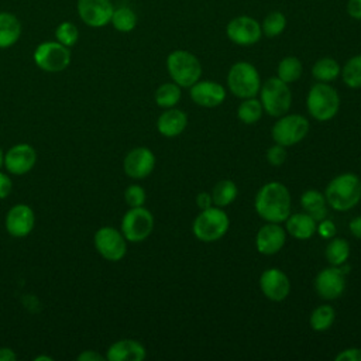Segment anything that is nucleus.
Listing matches in <instances>:
<instances>
[{"label":"nucleus","instance_id":"obj_34","mask_svg":"<svg viewBox=\"0 0 361 361\" xmlns=\"http://www.w3.org/2000/svg\"><path fill=\"white\" fill-rule=\"evenodd\" d=\"M340 75L343 82L348 87L351 89L361 87V54L351 56L341 68Z\"/></svg>","mask_w":361,"mask_h":361},{"label":"nucleus","instance_id":"obj_10","mask_svg":"<svg viewBox=\"0 0 361 361\" xmlns=\"http://www.w3.org/2000/svg\"><path fill=\"white\" fill-rule=\"evenodd\" d=\"M154 230V216L144 206L130 207L121 220V233L127 241L141 243Z\"/></svg>","mask_w":361,"mask_h":361},{"label":"nucleus","instance_id":"obj_32","mask_svg":"<svg viewBox=\"0 0 361 361\" xmlns=\"http://www.w3.org/2000/svg\"><path fill=\"white\" fill-rule=\"evenodd\" d=\"M180 96H182L180 86L176 85L175 82L164 83L155 90V102L159 107H164V109L175 107L179 103Z\"/></svg>","mask_w":361,"mask_h":361},{"label":"nucleus","instance_id":"obj_28","mask_svg":"<svg viewBox=\"0 0 361 361\" xmlns=\"http://www.w3.org/2000/svg\"><path fill=\"white\" fill-rule=\"evenodd\" d=\"M237 193H238V190L233 180H230V179L219 180L212 190L213 204L219 206V207H226L235 200Z\"/></svg>","mask_w":361,"mask_h":361},{"label":"nucleus","instance_id":"obj_31","mask_svg":"<svg viewBox=\"0 0 361 361\" xmlns=\"http://www.w3.org/2000/svg\"><path fill=\"white\" fill-rule=\"evenodd\" d=\"M326 259L329 261L330 265L333 267H340L343 264H345V261L348 259L350 255V245L347 243V240L344 238H333L330 240V243L326 247Z\"/></svg>","mask_w":361,"mask_h":361},{"label":"nucleus","instance_id":"obj_24","mask_svg":"<svg viewBox=\"0 0 361 361\" xmlns=\"http://www.w3.org/2000/svg\"><path fill=\"white\" fill-rule=\"evenodd\" d=\"M23 25L18 17L10 11H0V49L13 47L21 37Z\"/></svg>","mask_w":361,"mask_h":361},{"label":"nucleus","instance_id":"obj_36","mask_svg":"<svg viewBox=\"0 0 361 361\" xmlns=\"http://www.w3.org/2000/svg\"><path fill=\"white\" fill-rule=\"evenodd\" d=\"M55 39L62 45L71 48L79 39V28L72 21H62L55 28Z\"/></svg>","mask_w":361,"mask_h":361},{"label":"nucleus","instance_id":"obj_29","mask_svg":"<svg viewBox=\"0 0 361 361\" xmlns=\"http://www.w3.org/2000/svg\"><path fill=\"white\" fill-rule=\"evenodd\" d=\"M302 72H303V66L300 59L292 55L282 58L276 68L278 78L288 85L296 82L302 76Z\"/></svg>","mask_w":361,"mask_h":361},{"label":"nucleus","instance_id":"obj_18","mask_svg":"<svg viewBox=\"0 0 361 361\" xmlns=\"http://www.w3.org/2000/svg\"><path fill=\"white\" fill-rule=\"evenodd\" d=\"M37 162L35 149L25 142L16 144L4 155V166L13 175H24L32 169Z\"/></svg>","mask_w":361,"mask_h":361},{"label":"nucleus","instance_id":"obj_19","mask_svg":"<svg viewBox=\"0 0 361 361\" xmlns=\"http://www.w3.org/2000/svg\"><path fill=\"white\" fill-rule=\"evenodd\" d=\"M286 241V230L279 223H268L262 226L255 237L258 252L264 255H274L279 252Z\"/></svg>","mask_w":361,"mask_h":361},{"label":"nucleus","instance_id":"obj_3","mask_svg":"<svg viewBox=\"0 0 361 361\" xmlns=\"http://www.w3.org/2000/svg\"><path fill=\"white\" fill-rule=\"evenodd\" d=\"M166 69L171 79L180 87H190L202 76L200 61L185 49H175L166 56Z\"/></svg>","mask_w":361,"mask_h":361},{"label":"nucleus","instance_id":"obj_22","mask_svg":"<svg viewBox=\"0 0 361 361\" xmlns=\"http://www.w3.org/2000/svg\"><path fill=\"white\" fill-rule=\"evenodd\" d=\"M186 124H188L186 114L179 109L171 107L158 117L157 128L159 134H162L164 137L172 138L182 134L183 130L186 128Z\"/></svg>","mask_w":361,"mask_h":361},{"label":"nucleus","instance_id":"obj_17","mask_svg":"<svg viewBox=\"0 0 361 361\" xmlns=\"http://www.w3.org/2000/svg\"><path fill=\"white\" fill-rule=\"evenodd\" d=\"M259 288L265 298L274 302H281L288 298L290 290V282L283 271L278 268H269L261 274Z\"/></svg>","mask_w":361,"mask_h":361},{"label":"nucleus","instance_id":"obj_39","mask_svg":"<svg viewBox=\"0 0 361 361\" xmlns=\"http://www.w3.org/2000/svg\"><path fill=\"white\" fill-rule=\"evenodd\" d=\"M316 231H317L323 238H331V237H334V234H336V226H334V223H333L331 220L323 219V220L319 221Z\"/></svg>","mask_w":361,"mask_h":361},{"label":"nucleus","instance_id":"obj_30","mask_svg":"<svg viewBox=\"0 0 361 361\" xmlns=\"http://www.w3.org/2000/svg\"><path fill=\"white\" fill-rule=\"evenodd\" d=\"M286 25H288L286 16L279 10H274L271 13H268L264 17V20L261 21L262 35H265L268 38H275L285 31Z\"/></svg>","mask_w":361,"mask_h":361},{"label":"nucleus","instance_id":"obj_38","mask_svg":"<svg viewBox=\"0 0 361 361\" xmlns=\"http://www.w3.org/2000/svg\"><path fill=\"white\" fill-rule=\"evenodd\" d=\"M267 159L271 165L274 166H279L286 161V149L283 145L276 144L272 145L268 151H267Z\"/></svg>","mask_w":361,"mask_h":361},{"label":"nucleus","instance_id":"obj_12","mask_svg":"<svg viewBox=\"0 0 361 361\" xmlns=\"http://www.w3.org/2000/svg\"><path fill=\"white\" fill-rule=\"evenodd\" d=\"M96 251L107 261H120L127 252V240L113 227H102L94 233Z\"/></svg>","mask_w":361,"mask_h":361},{"label":"nucleus","instance_id":"obj_16","mask_svg":"<svg viewBox=\"0 0 361 361\" xmlns=\"http://www.w3.org/2000/svg\"><path fill=\"white\" fill-rule=\"evenodd\" d=\"M155 166V155L147 147H137L131 149L123 162V168L127 176L133 179L147 178Z\"/></svg>","mask_w":361,"mask_h":361},{"label":"nucleus","instance_id":"obj_40","mask_svg":"<svg viewBox=\"0 0 361 361\" xmlns=\"http://www.w3.org/2000/svg\"><path fill=\"white\" fill-rule=\"evenodd\" d=\"M336 361H361V348H347L336 355Z\"/></svg>","mask_w":361,"mask_h":361},{"label":"nucleus","instance_id":"obj_23","mask_svg":"<svg viewBox=\"0 0 361 361\" xmlns=\"http://www.w3.org/2000/svg\"><path fill=\"white\" fill-rule=\"evenodd\" d=\"M285 223H286L285 230L290 237L296 240H309L310 237H313L317 228V221L313 217H310L307 213L289 214Z\"/></svg>","mask_w":361,"mask_h":361},{"label":"nucleus","instance_id":"obj_4","mask_svg":"<svg viewBox=\"0 0 361 361\" xmlns=\"http://www.w3.org/2000/svg\"><path fill=\"white\" fill-rule=\"evenodd\" d=\"M306 107L309 114L317 121L331 120L340 109V96L337 90L329 83H314L306 97Z\"/></svg>","mask_w":361,"mask_h":361},{"label":"nucleus","instance_id":"obj_26","mask_svg":"<svg viewBox=\"0 0 361 361\" xmlns=\"http://www.w3.org/2000/svg\"><path fill=\"white\" fill-rule=\"evenodd\" d=\"M340 72H341L340 63L330 56L317 59L312 68L313 78L317 82H323V83L333 82L334 79H337L340 76Z\"/></svg>","mask_w":361,"mask_h":361},{"label":"nucleus","instance_id":"obj_46","mask_svg":"<svg viewBox=\"0 0 361 361\" xmlns=\"http://www.w3.org/2000/svg\"><path fill=\"white\" fill-rule=\"evenodd\" d=\"M17 354L10 347H0V361H16Z\"/></svg>","mask_w":361,"mask_h":361},{"label":"nucleus","instance_id":"obj_1","mask_svg":"<svg viewBox=\"0 0 361 361\" xmlns=\"http://www.w3.org/2000/svg\"><path fill=\"white\" fill-rule=\"evenodd\" d=\"M257 214L268 223H283L290 214V195L281 182H268L259 188L254 199Z\"/></svg>","mask_w":361,"mask_h":361},{"label":"nucleus","instance_id":"obj_14","mask_svg":"<svg viewBox=\"0 0 361 361\" xmlns=\"http://www.w3.org/2000/svg\"><path fill=\"white\" fill-rule=\"evenodd\" d=\"M314 289L317 295L326 300L337 299L345 289V278L343 269L338 267H330L320 271L314 279Z\"/></svg>","mask_w":361,"mask_h":361},{"label":"nucleus","instance_id":"obj_13","mask_svg":"<svg viewBox=\"0 0 361 361\" xmlns=\"http://www.w3.org/2000/svg\"><path fill=\"white\" fill-rule=\"evenodd\" d=\"M79 18L92 28H102L110 24L114 6L111 0H78Z\"/></svg>","mask_w":361,"mask_h":361},{"label":"nucleus","instance_id":"obj_6","mask_svg":"<svg viewBox=\"0 0 361 361\" xmlns=\"http://www.w3.org/2000/svg\"><path fill=\"white\" fill-rule=\"evenodd\" d=\"M227 86L240 99L255 97L261 89V78L257 68L247 62H235L227 73Z\"/></svg>","mask_w":361,"mask_h":361},{"label":"nucleus","instance_id":"obj_48","mask_svg":"<svg viewBox=\"0 0 361 361\" xmlns=\"http://www.w3.org/2000/svg\"><path fill=\"white\" fill-rule=\"evenodd\" d=\"M3 162H4V154H3V151H1V148H0V168H1Z\"/></svg>","mask_w":361,"mask_h":361},{"label":"nucleus","instance_id":"obj_45","mask_svg":"<svg viewBox=\"0 0 361 361\" xmlns=\"http://www.w3.org/2000/svg\"><path fill=\"white\" fill-rule=\"evenodd\" d=\"M348 227H350V233H351L354 237H357V238L361 240V216L354 217V219L350 221Z\"/></svg>","mask_w":361,"mask_h":361},{"label":"nucleus","instance_id":"obj_47","mask_svg":"<svg viewBox=\"0 0 361 361\" xmlns=\"http://www.w3.org/2000/svg\"><path fill=\"white\" fill-rule=\"evenodd\" d=\"M35 361H52V357H48V355H38V357H35L34 358Z\"/></svg>","mask_w":361,"mask_h":361},{"label":"nucleus","instance_id":"obj_25","mask_svg":"<svg viewBox=\"0 0 361 361\" xmlns=\"http://www.w3.org/2000/svg\"><path fill=\"white\" fill-rule=\"evenodd\" d=\"M300 204L310 217L320 221L327 217V202L324 195L316 189H307L300 196Z\"/></svg>","mask_w":361,"mask_h":361},{"label":"nucleus","instance_id":"obj_8","mask_svg":"<svg viewBox=\"0 0 361 361\" xmlns=\"http://www.w3.org/2000/svg\"><path fill=\"white\" fill-rule=\"evenodd\" d=\"M35 65L49 73L65 71L71 63V51L68 47L55 41H44L37 45L32 54Z\"/></svg>","mask_w":361,"mask_h":361},{"label":"nucleus","instance_id":"obj_11","mask_svg":"<svg viewBox=\"0 0 361 361\" xmlns=\"http://www.w3.org/2000/svg\"><path fill=\"white\" fill-rule=\"evenodd\" d=\"M227 38L241 47H250L257 44L262 37L261 23L251 16H237L231 18L226 25Z\"/></svg>","mask_w":361,"mask_h":361},{"label":"nucleus","instance_id":"obj_41","mask_svg":"<svg viewBox=\"0 0 361 361\" xmlns=\"http://www.w3.org/2000/svg\"><path fill=\"white\" fill-rule=\"evenodd\" d=\"M345 10L351 18L361 21V0H348Z\"/></svg>","mask_w":361,"mask_h":361},{"label":"nucleus","instance_id":"obj_2","mask_svg":"<svg viewBox=\"0 0 361 361\" xmlns=\"http://www.w3.org/2000/svg\"><path fill=\"white\" fill-rule=\"evenodd\" d=\"M324 197L327 204L337 212L353 209L361 199L360 178L350 172L333 178L326 186Z\"/></svg>","mask_w":361,"mask_h":361},{"label":"nucleus","instance_id":"obj_5","mask_svg":"<svg viewBox=\"0 0 361 361\" xmlns=\"http://www.w3.org/2000/svg\"><path fill=\"white\" fill-rule=\"evenodd\" d=\"M230 219L227 213L219 206L203 209L192 224L195 237L203 243H213L220 240L228 230Z\"/></svg>","mask_w":361,"mask_h":361},{"label":"nucleus","instance_id":"obj_9","mask_svg":"<svg viewBox=\"0 0 361 361\" xmlns=\"http://www.w3.org/2000/svg\"><path fill=\"white\" fill-rule=\"evenodd\" d=\"M309 121L300 114H283L272 127V138L276 144L290 147L302 141L309 133Z\"/></svg>","mask_w":361,"mask_h":361},{"label":"nucleus","instance_id":"obj_21","mask_svg":"<svg viewBox=\"0 0 361 361\" xmlns=\"http://www.w3.org/2000/svg\"><path fill=\"white\" fill-rule=\"evenodd\" d=\"M147 355L145 347L131 338H124L113 343L106 354L109 361H142Z\"/></svg>","mask_w":361,"mask_h":361},{"label":"nucleus","instance_id":"obj_7","mask_svg":"<svg viewBox=\"0 0 361 361\" xmlns=\"http://www.w3.org/2000/svg\"><path fill=\"white\" fill-rule=\"evenodd\" d=\"M261 104L264 111L272 117H281L288 113L292 103V94L288 83L281 80L278 76L269 78L259 89Z\"/></svg>","mask_w":361,"mask_h":361},{"label":"nucleus","instance_id":"obj_42","mask_svg":"<svg viewBox=\"0 0 361 361\" xmlns=\"http://www.w3.org/2000/svg\"><path fill=\"white\" fill-rule=\"evenodd\" d=\"M11 188H13V183H11V179L8 178V175L0 172V199L7 197L11 192Z\"/></svg>","mask_w":361,"mask_h":361},{"label":"nucleus","instance_id":"obj_44","mask_svg":"<svg viewBox=\"0 0 361 361\" xmlns=\"http://www.w3.org/2000/svg\"><path fill=\"white\" fill-rule=\"evenodd\" d=\"M79 361H103L104 357L93 350H86L78 355Z\"/></svg>","mask_w":361,"mask_h":361},{"label":"nucleus","instance_id":"obj_35","mask_svg":"<svg viewBox=\"0 0 361 361\" xmlns=\"http://www.w3.org/2000/svg\"><path fill=\"white\" fill-rule=\"evenodd\" d=\"M334 317L336 313L330 305H320L310 314V327L314 331H326L331 327Z\"/></svg>","mask_w":361,"mask_h":361},{"label":"nucleus","instance_id":"obj_27","mask_svg":"<svg viewBox=\"0 0 361 361\" xmlns=\"http://www.w3.org/2000/svg\"><path fill=\"white\" fill-rule=\"evenodd\" d=\"M138 23V17L135 11L128 6L114 7L110 24L118 32H131Z\"/></svg>","mask_w":361,"mask_h":361},{"label":"nucleus","instance_id":"obj_33","mask_svg":"<svg viewBox=\"0 0 361 361\" xmlns=\"http://www.w3.org/2000/svg\"><path fill=\"white\" fill-rule=\"evenodd\" d=\"M262 113H264V107L261 102L257 100L255 97L244 99L237 109V117L244 124L257 123L262 117Z\"/></svg>","mask_w":361,"mask_h":361},{"label":"nucleus","instance_id":"obj_43","mask_svg":"<svg viewBox=\"0 0 361 361\" xmlns=\"http://www.w3.org/2000/svg\"><path fill=\"white\" fill-rule=\"evenodd\" d=\"M196 204L200 207V210L210 207V206L213 204L212 195H209L207 192H200V193L196 196Z\"/></svg>","mask_w":361,"mask_h":361},{"label":"nucleus","instance_id":"obj_15","mask_svg":"<svg viewBox=\"0 0 361 361\" xmlns=\"http://www.w3.org/2000/svg\"><path fill=\"white\" fill-rule=\"evenodd\" d=\"M6 230L11 237L23 238L27 237L35 224L34 210L28 204H16L6 214Z\"/></svg>","mask_w":361,"mask_h":361},{"label":"nucleus","instance_id":"obj_37","mask_svg":"<svg viewBox=\"0 0 361 361\" xmlns=\"http://www.w3.org/2000/svg\"><path fill=\"white\" fill-rule=\"evenodd\" d=\"M124 199L130 207L142 206L145 202V190L140 185H130L124 192Z\"/></svg>","mask_w":361,"mask_h":361},{"label":"nucleus","instance_id":"obj_20","mask_svg":"<svg viewBox=\"0 0 361 361\" xmlns=\"http://www.w3.org/2000/svg\"><path fill=\"white\" fill-rule=\"evenodd\" d=\"M189 89L190 99L202 107H217L226 99V89L213 80H197Z\"/></svg>","mask_w":361,"mask_h":361}]
</instances>
